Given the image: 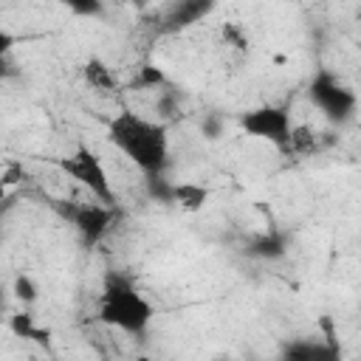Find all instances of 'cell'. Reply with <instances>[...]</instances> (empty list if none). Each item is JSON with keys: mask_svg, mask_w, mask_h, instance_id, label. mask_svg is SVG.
Segmentation results:
<instances>
[{"mask_svg": "<svg viewBox=\"0 0 361 361\" xmlns=\"http://www.w3.org/2000/svg\"><path fill=\"white\" fill-rule=\"evenodd\" d=\"M107 141L118 152H124L147 178L164 175L169 158L166 124L149 121L133 110H121L107 124Z\"/></svg>", "mask_w": 361, "mask_h": 361, "instance_id": "obj_1", "label": "cell"}, {"mask_svg": "<svg viewBox=\"0 0 361 361\" xmlns=\"http://www.w3.org/2000/svg\"><path fill=\"white\" fill-rule=\"evenodd\" d=\"M152 316L155 310L149 299L138 293L130 276H121L116 271L104 276V285L99 293V322H104L107 327H118L124 333H144Z\"/></svg>", "mask_w": 361, "mask_h": 361, "instance_id": "obj_2", "label": "cell"}, {"mask_svg": "<svg viewBox=\"0 0 361 361\" xmlns=\"http://www.w3.org/2000/svg\"><path fill=\"white\" fill-rule=\"evenodd\" d=\"M56 166L68 175V178H73L76 183H82L93 197H96V203H104V206H116V192H113V183H110V178H107V172H104V164H102V158L90 149V147H85V144H79L71 155H65V158H56Z\"/></svg>", "mask_w": 361, "mask_h": 361, "instance_id": "obj_3", "label": "cell"}, {"mask_svg": "<svg viewBox=\"0 0 361 361\" xmlns=\"http://www.w3.org/2000/svg\"><path fill=\"white\" fill-rule=\"evenodd\" d=\"M56 212L76 228L82 245L93 248L116 223V206H104V203H56Z\"/></svg>", "mask_w": 361, "mask_h": 361, "instance_id": "obj_4", "label": "cell"}, {"mask_svg": "<svg viewBox=\"0 0 361 361\" xmlns=\"http://www.w3.org/2000/svg\"><path fill=\"white\" fill-rule=\"evenodd\" d=\"M243 130L254 138H262V141H271L274 147H279L285 152V144H288V133H290V113L285 104H262V107H254L243 116Z\"/></svg>", "mask_w": 361, "mask_h": 361, "instance_id": "obj_5", "label": "cell"}, {"mask_svg": "<svg viewBox=\"0 0 361 361\" xmlns=\"http://www.w3.org/2000/svg\"><path fill=\"white\" fill-rule=\"evenodd\" d=\"M310 102L333 121H347L355 113V93L350 87H344L336 76L330 73H319L310 82Z\"/></svg>", "mask_w": 361, "mask_h": 361, "instance_id": "obj_6", "label": "cell"}, {"mask_svg": "<svg viewBox=\"0 0 361 361\" xmlns=\"http://www.w3.org/2000/svg\"><path fill=\"white\" fill-rule=\"evenodd\" d=\"M279 361H338V347L333 338L327 341H288L282 347Z\"/></svg>", "mask_w": 361, "mask_h": 361, "instance_id": "obj_7", "label": "cell"}, {"mask_svg": "<svg viewBox=\"0 0 361 361\" xmlns=\"http://www.w3.org/2000/svg\"><path fill=\"white\" fill-rule=\"evenodd\" d=\"M322 149V133L310 124H290L285 152L288 155H313Z\"/></svg>", "mask_w": 361, "mask_h": 361, "instance_id": "obj_8", "label": "cell"}, {"mask_svg": "<svg viewBox=\"0 0 361 361\" xmlns=\"http://www.w3.org/2000/svg\"><path fill=\"white\" fill-rule=\"evenodd\" d=\"M82 76H85V82H87L93 90H102V93L118 90V79H116L113 68H110L107 62H102L99 56H90V59L82 65Z\"/></svg>", "mask_w": 361, "mask_h": 361, "instance_id": "obj_9", "label": "cell"}, {"mask_svg": "<svg viewBox=\"0 0 361 361\" xmlns=\"http://www.w3.org/2000/svg\"><path fill=\"white\" fill-rule=\"evenodd\" d=\"M169 203L180 206L183 212H200L209 203V189L197 183H172V197Z\"/></svg>", "mask_w": 361, "mask_h": 361, "instance_id": "obj_10", "label": "cell"}, {"mask_svg": "<svg viewBox=\"0 0 361 361\" xmlns=\"http://www.w3.org/2000/svg\"><path fill=\"white\" fill-rule=\"evenodd\" d=\"M245 251H248L251 257L276 259V257H282V254H285V240H282L279 234H271V231H265V234H257V237H251V240L245 243Z\"/></svg>", "mask_w": 361, "mask_h": 361, "instance_id": "obj_11", "label": "cell"}, {"mask_svg": "<svg viewBox=\"0 0 361 361\" xmlns=\"http://www.w3.org/2000/svg\"><path fill=\"white\" fill-rule=\"evenodd\" d=\"M220 45L237 56H248V48H251V39L245 34V28L240 23H223L220 25Z\"/></svg>", "mask_w": 361, "mask_h": 361, "instance_id": "obj_12", "label": "cell"}, {"mask_svg": "<svg viewBox=\"0 0 361 361\" xmlns=\"http://www.w3.org/2000/svg\"><path fill=\"white\" fill-rule=\"evenodd\" d=\"M8 327H11V333H14V336H20V338H31V341H37V344H45V347H48L51 333H48V330H42V327H37V322H34V316H31V313H14V316H11V322H8Z\"/></svg>", "mask_w": 361, "mask_h": 361, "instance_id": "obj_13", "label": "cell"}, {"mask_svg": "<svg viewBox=\"0 0 361 361\" xmlns=\"http://www.w3.org/2000/svg\"><path fill=\"white\" fill-rule=\"evenodd\" d=\"M206 11H209L206 3H180L175 8V17H169V23H172V28H183V25H189L195 17H200Z\"/></svg>", "mask_w": 361, "mask_h": 361, "instance_id": "obj_14", "label": "cell"}, {"mask_svg": "<svg viewBox=\"0 0 361 361\" xmlns=\"http://www.w3.org/2000/svg\"><path fill=\"white\" fill-rule=\"evenodd\" d=\"M11 293L23 302V305H31V302H37V285H34V279L31 276H25V274H20L17 279H14V285H11Z\"/></svg>", "mask_w": 361, "mask_h": 361, "instance_id": "obj_15", "label": "cell"}, {"mask_svg": "<svg viewBox=\"0 0 361 361\" xmlns=\"http://www.w3.org/2000/svg\"><path fill=\"white\" fill-rule=\"evenodd\" d=\"M135 85H138V87H164V85H166V76H164L161 68L144 65V68L138 71V82H135Z\"/></svg>", "mask_w": 361, "mask_h": 361, "instance_id": "obj_16", "label": "cell"}, {"mask_svg": "<svg viewBox=\"0 0 361 361\" xmlns=\"http://www.w3.org/2000/svg\"><path fill=\"white\" fill-rule=\"evenodd\" d=\"M147 183H149V195H152L155 200L169 203V197H172V183H169L164 175H152Z\"/></svg>", "mask_w": 361, "mask_h": 361, "instance_id": "obj_17", "label": "cell"}, {"mask_svg": "<svg viewBox=\"0 0 361 361\" xmlns=\"http://www.w3.org/2000/svg\"><path fill=\"white\" fill-rule=\"evenodd\" d=\"M0 178H3V183L11 189V186H17V183L23 180V166H20L17 161H8L6 166H0Z\"/></svg>", "mask_w": 361, "mask_h": 361, "instance_id": "obj_18", "label": "cell"}, {"mask_svg": "<svg viewBox=\"0 0 361 361\" xmlns=\"http://www.w3.org/2000/svg\"><path fill=\"white\" fill-rule=\"evenodd\" d=\"M11 45H14V37L0 28V76L6 73V54L11 51Z\"/></svg>", "mask_w": 361, "mask_h": 361, "instance_id": "obj_19", "label": "cell"}, {"mask_svg": "<svg viewBox=\"0 0 361 361\" xmlns=\"http://www.w3.org/2000/svg\"><path fill=\"white\" fill-rule=\"evenodd\" d=\"M71 8H73L76 14H99V11H102L99 3H73Z\"/></svg>", "mask_w": 361, "mask_h": 361, "instance_id": "obj_20", "label": "cell"}, {"mask_svg": "<svg viewBox=\"0 0 361 361\" xmlns=\"http://www.w3.org/2000/svg\"><path fill=\"white\" fill-rule=\"evenodd\" d=\"M158 110H161L164 116H172V113H175V99H172V96H164L161 104H158Z\"/></svg>", "mask_w": 361, "mask_h": 361, "instance_id": "obj_21", "label": "cell"}, {"mask_svg": "<svg viewBox=\"0 0 361 361\" xmlns=\"http://www.w3.org/2000/svg\"><path fill=\"white\" fill-rule=\"evenodd\" d=\"M203 130H206V133H209V138H217V133H220V124H217V121H214V118H209V121H206V124H203Z\"/></svg>", "mask_w": 361, "mask_h": 361, "instance_id": "obj_22", "label": "cell"}, {"mask_svg": "<svg viewBox=\"0 0 361 361\" xmlns=\"http://www.w3.org/2000/svg\"><path fill=\"white\" fill-rule=\"evenodd\" d=\"M6 195H8V186H6V183H3V178H0V203L6 200Z\"/></svg>", "mask_w": 361, "mask_h": 361, "instance_id": "obj_23", "label": "cell"}, {"mask_svg": "<svg viewBox=\"0 0 361 361\" xmlns=\"http://www.w3.org/2000/svg\"><path fill=\"white\" fill-rule=\"evenodd\" d=\"M214 361H234V358H228V355H217Z\"/></svg>", "mask_w": 361, "mask_h": 361, "instance_id": "obj_24", "label": "cell"}, {"mask_svg": "<svg viewBox=\"0 0 361 361\" xmlns=\"http://www.w3.org/2000/svg\"><path fill=\"white\" fill-rule=\"evenodd\" d=\"M0 310H3V290H0Z\"/></svg>", "mask_w": 361, "mask_h": 361, "instance_id": "obj_25", "label": "cell"}, {"mask_svg": "<svg viewBox=\"0 0 361 361\" xmlns=\"http://www.w3.org/2000/svg\"><path fill=\"white\" fill-rule=\"evenodd\" d=\"M133 361H149V358H133Z\"/></svg>", "mask_w": 361, "mask_h": 361, "instance_id": "obj_26", "label": "cell"}]
</instances>
